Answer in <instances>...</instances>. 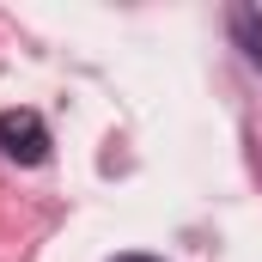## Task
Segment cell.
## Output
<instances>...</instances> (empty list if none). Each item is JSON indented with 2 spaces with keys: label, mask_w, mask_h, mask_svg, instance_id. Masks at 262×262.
<instances>
[{
  "label": "cell",
  "mask_w": 262,
  "mask_h": 262,
  "mask_svg": "<svg viewBox=\"0 0 262 262\" xmlns=\"http://www.w3.org/2000/svg\"><path fill=\"white\" fill-rule=\"evenodd\" d=\"M0 152L18 165H43L49 159V128L37 110H0Z\"/></svg>",
  "instance_id": "6da1fadb"
},
{
  "label": "cell",
  "mask_w": 262,
  "mask_h": 262,
  "mask_svg": "<svg viewBox=\"0 0 262 262\" xmlns=\"http://www.w3.org/2000/svg\"><path fill=\"white\" fill-rule=\"evenodd\" d=\"M238 37L250 43V55L262 61V18H256V12H238Z\"/></svg>",
  "instance_id": "7a4b0ae2"
},
{
  "label": "cell",
  "mask_w": 262,
  "mask_h": 262,
  "mask_svg": "<svg viewBox=\"0 0 262 262\" xmlns=\"http://www.w3.org/2000/svg\"><path fill=\"white\" fill-rule=\"evenodd\" d=\"M122 262H152V256H122Z\"/></svg>",
  "instance_id": "3957f363"
}]
</instances>
